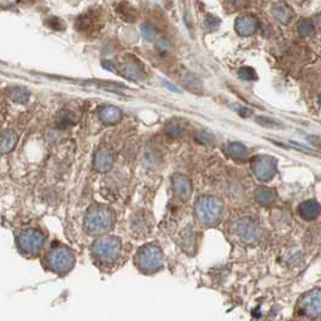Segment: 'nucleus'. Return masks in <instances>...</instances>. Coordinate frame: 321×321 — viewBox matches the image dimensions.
Here are the masks:
<instances>
[{"label": "nucleus", "instance_id": "f257e3e1", "mask_svg": "<svg viewBox=\"0 0 321 321\" xmlns=\"http://www.w3.org/2000/svg\"><path fill=\"white\" fill-rule=\"evenodd\" d=\"M91 254L98 265L112 266L122 255V242L113 236L102 237L93 243Z\"/></svg>", "mask_w": 321, "mask_h": 321}, {"label": "nucleus", "instance_id": "f03ea898", "mask_svg": "<svg viewBox=\"0 0 321 321\" xmlns=\"http://www.w3.org/2000/svg\"><path fill=\"white\" fill-rule=\"evenodd\" d=\"M195 214L203 226H216L223 215L222 202L214 196H202L195 204Z\"/></svg>", "mask_w": 321, "mask_h": 321}, {"label": "nucleus", "instance_id": "7ed1b4c3", "mask_svg": "<svg viewBox=\"0 0 321 321\" xmlns=\"http://www.w3.org/2000/svg\"><path fill=\"white\" fill-rule=\"evenodd\" d=\"M113 214L103 206H92L85 217V229L90 236H102L112 228Z\"/></svg>", "mask_w": 321, "mask_h": 321}, {"label": "nucleus", "instance_id": "20e7f679", "mask_svg": "<svg viewBox=\"0 0 321 321\" xmlns=\"http://www.w3.org/2000/svg\"><path fill=\"white\" fill-rule=\"evenodd\" d=\"M76 264L73 250L63 245H54L46 256V267L58 275H65Z\"/></svg>", "mask_w": 321, "mask_h": 321}, {"label": "nucleus", "instance_id": "39448f33", "mask_svg": "<svg viewBox=\"0 0 321 321\" xmlns=\"http://www.w3.org/2000/svg\"><path fill=\"white\" fill-rule=\"evenodd\" d=\"M163 253L156 244H145L138 250L135 255V265L138 269L145 274L157 273L163 268Z\"/></svg>", "mask_w": 321, "mask_h": 321}, {"label": "nucleus", "instance_id": "423d86ee", "mask_svg": "<svg viewBox=\"0 0 321 321\" xmlns=\"http://www.w3.org/2000/svg\"><path fill=\"white\" fill-rule=\"evenodd\" d=\"M297 313L307 320H318L321 318V289L306 292L297 304Z\"/></svg>", "mask_w": 321, "mask_h": 321}, {"label": "nucleus", "instance_id": "0eeeda50", "mask_svg": "<svg viewBox=\"0 0 321 321\" xmlns=\"http://www.w3.org/2000/svg\"><path fill=\"white\" fill-rule=\"evenodd\" d=\"M45 240L46 237L38 229H24L17 236V246L24 255L34 256L44 248Z\"/></svg>", "mask_w": 321, "mask_h": 321}, {"label": "nucleus", "instance_id": "6e6552de", "mask_svg": "<svg viewBox=\"0 0 321 321\" xmlns=\"http://www.w3.org/2000/svg\"><path fill=\"white\" fill-rule=\"evenodd\" d=\"M234 232L245 244H256L262 238V229L254 220L249 217H243L238 220L234 226Z\"/></svg>", "mask_w": 321, "mask_h": 321}, {"label": "nucleus", "instance_id": "1a4fd4ad", "mask_svg": "<svg viewBox=\"0 0 321 321\" xmlns=\"http://www.w3.org/2000/svg\"><path fill=\"white\" fill-rule=\"evenodd\" d=\"M253 171L261 181H268L276 173V160L272 156H257L253 160Z\"/></svg>", "mask_w": 321, "mask_h": 321}, {"label": "nucleus", "instance_id": "9d476101", "mask_svg": "<svg viewBox=\"0 0 321 321\" xmlns=\"http://www.w3.org/2000/svg\"><path fill=\"white\" fill-rule=\"evenodd\" d=\"M171 186L174 192L181 201H187L192 195V185L190 179L184 174H175L171 178Z\"/></svg>", "mask_w": 321, "mask_h": 321}, {"label": "nucleus", "instance_id": "9b49d317", "mask_svg": "<svg viewBox=\"0 0 321 321\" xmlns=\"http://www.w3.org/2000/svg\"><path fill=\"white\" fill-rule=\"evenodd\" d=\"M257 27H259V22L257 19L251 15H242L236 19L234 23V28L237 33L242 37H250L256 32Z\"/></svg>", "mask_w": 321, "mask_h": 321}, {"label": "nucleus", "instance_id": "f8f14e48", "mask_svg": "<svg viewBox=\"0 0 321 321\" xmlns=\"http://www.w3.org/2000/svg\"><path fill=\"white\" fill-rule=\"evenodd\" d=\"M96 170L101 173H107L112 168L113 164V155L112 152L107 149H102L96 154L95 160H93Z\"/></svg>", "mask_w": 321, "mask_h": 321}, {"label": "nucleus", "instance_id": "ddd939ff", "mask_svg": "<svg viewBox=\"0 0 321 321\" xmlns=\"http://www.w3.org/2000/svg\"><path fill=\"white\" fill-rule=\"evenodd\" d=\"M102 122L105 124H115L122 118V111L113 105H104L98 111Z\"/></svg>", "mask_w": 321, "mask_h": 321}, {"label": "nucleus", "instance_id": "4468645a", "mask_svg": "<svg viewBox=\"0 0 321 321\" xmlns=\"http://www.w3.org/2000/svg\"><path fill=\"white\" fill-rule=\"evenodd\" d=\"M298 212H300V215L304 220L311 221L319 216V214L321 213V207L314 199H308V201H304L300 204Z\"/></svg>", "mask_w": 321, "mask_h": 321}, {"label": "nucleus", "instance_id": "2eb2a0df", "mask_svg": "<svg viewBox=\"0 0 321 321\" xmlns=\"http://www.w3.org/2000/svg\"><path fill=\"white\" fill-rule=\"evenodd\" d=\"M123 70L124 75L128 77V79L133 80V81H142V80L145 79V73H144L143 66L135 58L134 59H128L124 63Z\"/></svg>", "mask_w": 321, "mask_h": 321}, {"label": "nucleus", "instance_id": "dca6fc26", "mask_svg": "<svg viewBox=\"0 0 321 321\" xmlns=\"http://www.w3.org/2000/svg\"><path fill=\"white\" fill-rule=\"evenodd\" d=\"M272 13L274 18L283 24H287L293 17V12L291 7L286 5L285 2H276L273 6Z\"/></svg>", "mask_w": 321, "mask_h": 321}, {"label": "nucleus", "instance_id": "f3484780", "mask_svg": "<svg viewBox=\"0 0 321 321\" xmlns=\"http://www.w3.org/2000/svg\"><path fill=\"white\" fill-rule=\"evenodd\" d=\"M275 191L268 187H259L255 190V199L262 206H272L276 202Z\"/></svg>", "mask_w": 321, "mask_h": 321}, {"label": "nucleus", "instance_id": "a211bd4d", "mask_svg": "<svg viewBox=\"0 0 321 321\" xmlns=\"http://www.w3.org/2000/svg\"><path fill=\"white\" fill-rule=\"evenodd\" d=\"M17 134H16L15 131H11V129H7L2 133L1 140H0V151L1 154H7V152L12 151L13 148L16 146V143H17Z\"/></svg>", "mask_w": 321, "mask_h": 321}, {"label": "nucleus", "instance_id": "6ab92c4d", "mask_svg": "<svg viewBox=\"0 0 321 321\" xmlns=\"http://www.w3.org/2000/svg\"><path fill=\"white\" fill-rule=\"evenodd\" d=\"M226 152L234 160H244L248 156V149L242 143H228Z\"/></svg>", "mask_w": 321, "mask_h": 321}, {"label": "nucleus", "instance_id": "aec40b11", "mask_svg": "<svg viewBox=\"0 0 321 321\" xmlns=\"http://www.w3.org/2000/svg\"><path fill=\"white\" fill-rule=\"evenodd\" d=\"M10 98L12 99V101L15 102V103L26 104L27 102L29 101V92H28V90H27V88L16 86V87L11 88Z\"/></svg>", "mask_w": 321, "mask_h": 321}, {"label": "nucleus", "instance_id": "412c9836", "mask_svg": "<svg viewBox=\"0 0 321 321\" xmlns=\"http://www.w3.org/2000/svg\"><path fill=\"white\" fill-rule=\"evenodd\" d=\"M75 27L79 30H84V32H91L96 27V19L95 16L84 15L81 17L77 18V22L75 23Z\"/></svg>", "mask_w": 321, "mask_h": 321}, {"label": "nucleus", "instance_id": "4be33fe9", "mask_svg": "<svg viewBox=\"0 0 321 321\" xmlns=\"http://www.w3.org/2000/svg\"><path fill=\"white\" fill-rule=\"evenodd\" d=\"M143 164L151 169L157 168L160 164V155L155 151H146L143 156Z\"/></svg>", "mask_w": 321, "mask_h": 321}, {"label": "nucleus", "instance_id": "5701e85b", "mask_svg": "<svg viewBox=\"0 0 321 321\" xmlns=\"http://www.w3.org/2000/svg\"><path fill=\"white\" fill-rule=\"evenodd\" d=\"M133 229H134V232H137V233H142V234L149 233V229H150V221L146 220L145 216L137 218V220L133 222Z\"/></svg>", "mask_w": 321, "mask_h": 321}, {"label": "nucleus", "instance_id": "b1692460", "mask_svg": "<svg viewBox=\"0 0 321 321\" xmlns=\"http://www.w3.org/2000/svg\"><path fill=\"white\" fill-rule=\"evenodd\" d=\"M315 28L313 26L312 21L309 19H302V21L298 23V33L302 37H311V35L314 34Z\"/></svg>", "mask_w": 321, "mask_h": 321}, {"label": "nucleus", "instance_id": "393cba45", "mask_svg": "<svg viewBox=\"0 0 321 321\" xmlns=\"http://www.w3.org/2000/svg\"><path fill=\"white\" fill-rule=\"evenodd\" d=\"M185 84L193 92H199V90L202 88L201 81L195 75H192V74H189V75L185 77Z\"/></svg>", "mask_w": 321, "mask_h": 321}, {"label": "nucleus", "instance_id": "a878e982", "mask_svg": "<svg viewBox=\"0 0 321 321\" xmlns=\"http://www.w3.org/2000/svg\"><path fill=\"white\" fill-rule=\"evenodd\" d=\"M238 75H239L240 79L246 80V81H251V80H255L257 77L255 70L253 68H250V66H243V68H240L238 70Z\"/></svg>", "mask_w": 321, "mask_h": 321}, {"label": "nucleus", "instance_id": "bb28decb", "mask_svg": "<svg viewBox=\"0 0 321 321\" xmlns=\"http://www.w3.org/2000/svg\"><path fill=\"white\" fill-rule=\"evenodd\" d=\"M165 133H167L168 135H170V137L178 138L184 133V129H182L181 126L178 123H169L165 127Z\"/></svg>", "mask_w": 321, "mask_h": 321}, {"label": "nucleus", "instance_id": "cd10ccee", "mask_svg": "<svg viewBox=\"0 0 321 321\" xmlns=\"http://www.w3.org/2000/svg\"><path fill=\"white\" fill-rule=\"evenodd\" d=\"M197 139L201 142L202 144H206V145H214L215 144V138L212 133L209 132H199L197 134Z\"/></svg>", "mask_w": 321, "mask_h": 321}, {"label": "nucleus", "instance_id": "c85d7f7f", "mask_svg": "<svg viewBox=\"0 0 321 321\" xmlns=\"http://www.w3.org/2000/svg\"><path fill=\"white\" fill-rule=\"evenodd\" d=\"M256 122H259L261 126L270 127V128H279V127H281L280 122H278V121L269 117H257Z\"/></svg>", "mask_w": 321, "mask_h": 321}, {"label": "nucleus", "instance_id": "c756f323", "mask_svg": "<svg viewBox=\"0 0 321 321\" xmlns=\"http://www.w3.org/2000/svg\"><path fill=\"white\" fill-rule=\"evenodd\" d=\"M142 34L146 40H154L156 38V30L151 24H144L142 26Z\"/></svg>", "mask_w": 321, "mask_h": 321}, {"label": "nucleus", "instance_id": "7c9ffc66", "mask_svg": "<svg viewBox=\"0 0 321 321\" xmlns=\"http://www.w3.org/2000/svg\"><path fill=\"white\" fill-rule=\"evenodd\" d=\"M46 24H48L51 29H63V27H64L63 22L58 17H50L48 21H46Z\"/></svg>", "mask_w": 321, "mask_h": 321}, {"label": "nucleus", "instance_id": "2f4dec72", "mask_svg": "<svg viewBox=\"0 0 321 321\" xmlns=\"http://www.w3.org/2000/svg\"><path fill=\"white\" fill-rule=\"evenodd\" d=\"M218 24H220V19H218L217 17H214V16H212V15H208L206 22H204V27L208 29L216 28Z\"/></svg>", "mask_w": 321, "mask_h": 321}, {"label": "nucleus", "instance_id": "473e14b6", "mask_svg": "<svg viewBox=\"0 0 321 321\" xmlns=\"http://www.w3.org/2000/svg\"><path fill=\"white\" fill-rule=\"evenodd\" d=\"M157 49H159L160 52L170 51V50H171L170 41L167 40V39H160L159 43H157Z\"/></svg>", "mask_w": 321, "mask_h": 321}, {"label": "nucleus", "instance_id": "72a5a7b5", "mask_svg": "<svg viewBox=\"0 0 321 321\" xmlns=\"http://www.w3.org/2000/svg\"><path fill=\"white\" fill-rule=\"evenodd\" d=\"M318 22H319V27H320V29H321V15L319 16V21H318Z\"/></svg>", "mask_w": 321, "mask_h": 321}, {"label": "nucleus", "instance_id": "f704fd0d", "mask_svg": "<svg viewBox=\"0 0 321 321\" xmlns=\"http://www.w3.org/2000/svg\"><path fill=\"white\" fill-rule=\"evenodd\" d=\"M319 104H320V105H321V95H320V96H319Z\"/></svg>", "mask_w": 321, "mask_h": 321}]
</instances>
